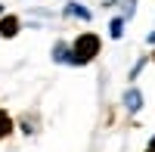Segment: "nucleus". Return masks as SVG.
Instances as JSON below:
<instances>
[{"label": "nucleus", "mask_w": 155, "mask_h": 152, "mask_svg": "<svg viewBox=\"0 0 155 152\" xmlns=\"http://www.w3.org/2000/svg\"><path fill=\"white\" fill-rule=\"evenodd\" d=\"M96 53H99V37H96V34H81V37L71 44V62H78V65L90 62Z\"/></svg>", "instance_id": "obj_1"}, {"label": "nucleus", "mask_w": 155, "mask_h": 152, "mask_svg": "<svg viewBox=\"0 0 155 152\" xmlns=\"http://www.w3.org/2000/svg\"><path fill=\"white\" fill-rule=\"evenodd\" d=\"M19 34V19L16 16H3L0 19V37H16Z\"/></svg>", "instance_id": "obj_2"}, {"label": "nucleus", "mask_w": 155, "mask_h": 152, "mask_svg": "<svg viewBox=\"0 0 155 152\" xmlns=\"http://www.w3.org/2000/svg\"><path fill=\"white\" fill-rule=\"evenodd\" d=\"M124 103H127V109H130V112H140V106H143V93L134 87V90L124 93Z\"/></svg>", "instance_id": "obj_3"}, {"label": "nucleus", "mask_w": 155, "mask_h": 152, "mask_svg": "<svg viewBox=\"0 0 155 152\" xmlns=\"http://www.w3.org/2000/svg\"><path fill=\"white\" fill-rule=\"evenodd\" d=\"M65 12H68V16H78V19H84V22L90 19V9H87V6H78V3H71Z\"/></svg>", "instance_id": "obj_4"}, {"label": "nucleus", "mask_w": 155, "mask_h": 152, "mask_svg": "<svg viewBox=\"0 0 155 152\" xmlns=\"http://www.w3.org/2000/svg\"><path fill=\"white\" fill-rule=\"evenodd\" d=\"M109 34H112V37H121V34H124V19H112Z\"/></svg>", "instance_id": "obj_5"}, {"label": "nucleus", "mask_w": 155, "mask_h": 152, "mask_svg": "<svg viewBox=\"0 0 155 152\" xmlns=\"http://www.w3.org/2000/svg\"><path fill=\"white\" fill-rule=\"evenodd\" d=\"M9 127H12V121H9V115H6L3 109H0V137H6V134H9Z\"/></svg>", "instance_id": "obj_6"}]
</instances>
